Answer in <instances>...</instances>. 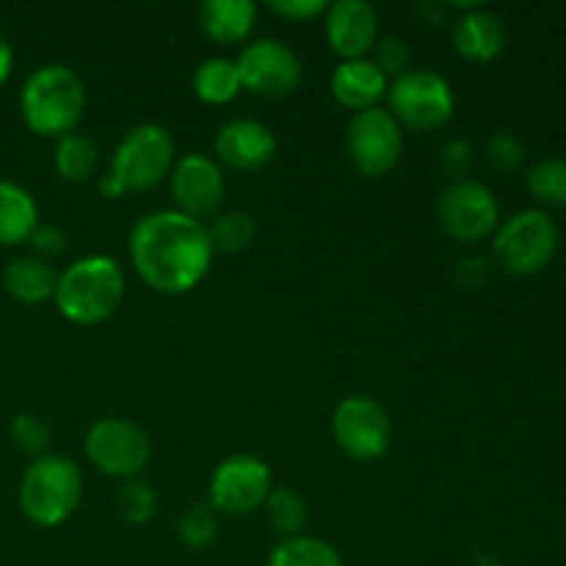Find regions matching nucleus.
<instances>
[{"instance_id": "nucleus-1", "label": "nucleus", "mask_w": 566, "mask_h": 566, "mask_svg": "<svg viewBox=\"0 0 566 566\" xmlns=\"http://www.w3.org/2000/svg\"><path fill=\"white\" fill-rule=\"evenodd\" d=\"M127 249L138 280L164 296H182L202 285L216 254L205 221L175 208L144 213L133 224Z\"/></svg>"}, {"instance_id": "nucleus-2", "label": "nucleus", "mask_w": 566, "mask_h": 566, "mask_svg": "<svg viewBox=\"0 0 566 566\" xmlns=\"http://www.w3.org/2000/svg\"><path fill=\"white\" fill-rule=\"evenodd\" d=\"M125 271L108 254H88L66 265L55 282L53 302L75 326H97L114 318L125 302Z\"/></svg>"}, {"instance_id": "nucleus-3", "label": "nucleus", "mask_w": 566, "mask_h": 566, "mask_svg": "<svg viewBox=\"0 0 566 566\" xmlns=\"http://www.w3.org/2000/svg\"><path fill=\"white\" fill-rule=\"evenodd\" d=\"M20 114L28 130L59 142V138L75 133L86 114V83L72 66H39L22 83Z\"/></svg>"}, {"instance_id": "nucleus-4", "label": "nucleus", "mask_w": 566, "mask_h": 566, "mask_svg": "<svg viewBox=\"0 0 566 566\" xmlns=\"http://www.w3.org/2000/svg\"><path fill=\"white\" fill-rule=\"evenodd\" d=\"M83 497L81 468L70 457H39L22 473L17 501L39 528H59L75 514Z\"/></svg>"}, {"instance_id": "nucleus-5", "label": "nucleus", "mask_w": 566, "mask_h": 566, "mask_svg": "<svg viewBox=\"0 0 566 566\" xmlns=\"http://www.w3.org/2000/svg\"><path fill=\"white\" fill-rule=\"evenodd\" d=\"M558 252V227L551 213L528 208L514 213L495 230L492 258L512 276H534L551 265Z\"/></svg>"}, {"instance_id": "nucleus-6", "label": "nucleus", "mask_w": 566, "mask_h": 566, "mask_svg": "<svg viewBox=\"0 0 566 566\" xmlns=\"http://www.w3.org/2000/svg\"><path fill=\"white\" fill-rule=\"evenodd\" d=\"M175 164L177 149L171 133L155 122H142L119 138L108 171L127 193H142L169 180Z\"/></svg>"}, {"instance_id": "nucleus-7", "label": "nucleus", "mask_w": 566, "mask_h": 566, "mask_svg": "<svg viewBox=\"0 0 566 566\" xmlns=\"http://www.w3.org/2000/svg\"><path fill=\"white\" fill-rule=\"evenodd\" d=\"M387 111L392 119L415 133H431L446 127L457 111L451 83L431 70H409L392 77L387 86Z\"/></svg>"}, {"instance_id": "nucleus-8", "label": "nucleus", "mask_w": 566, "mask_h": 566, "mask_svg": "<svg viewBox=\"0 0 566 566\" xmlns=\"http://www.w3.org/2000/svg\"><path fill=\"white\" fill-rule=\"evenodd\" d=\"M271 490H274V475L263 459L252 453H232L216 464L210 475L208 506L227 517H249L265 506Z\"/></svg>"}, {"instance_id": "nucleus-9", "label": "nucleus", "mask_w": 566, "mask_h": 566, "mask_svg": "<svg viewBox=\"0 0 566 566\" xmlns=\"http://www.w3.org/2000/svg\"><path fill=\"white\" fill-rule=\"evenodd\" d=\"M83 448L94 470L122 481L138 479L153 459V442L147 431L125 418L97 420L88 429Z\"/></svg>"}, {"instance_id": "nucleus-10", "label": "nucleus", "mask_w": 566, "mask_h": 566, "mask_svg": "<svg viewBox=\"0 0 566 566\" xmlns=\"http://www.w3.org/2000/svg\"><path fill=\"white\" fill-rule=\"evenodd\" d=\"M332 437L354 462H376L392 442V420L376 398L348 396L332 415Z\"/></svg>"}, {"instance_id": "nucleus-11", "label": "nucleus", "mask_w": 566, "mask_h": 566, "mask_svg": "<svg viewBox=\"0 0 566 566\" xmlns=\"http://www.w3.org/2000/svg\"><path fill=\"white\" fill-rule=\"evenodd\" d=\"M235 64L243 92H252L254 97H291L304 81L302 61L280 39H254L241 50Z\"/></svg>"}, {"instance_id": "nucleus-12", "label": "nucleus", "mask_w": 566, "mask_h": 566, "mask_svg": "<svg viewBox=\"0 0 566 566\" xmlns=\"http://www.w3.org/2000/svg\"><path fill=\"white\" fill-rule=\"evenodd\" d=\"M346 153L365 177H385L403 155V130L387 108H368L352 116L346 127Z\"/></svg>"}, {"instance_id": "nucleus-13", "label": "nucleus", "mask_w": 566, "mask_h": 566, "mask_svg": "<svg viewBox=\"0 0 566 566\" xmlns=\"http://www.w3.org/2000/svg\"><path fill=\"white\" fill-rule=\"evenodd\" d=\"M437 221L453 241H484L501 227V205L484 182L459 180L437 199Z\"/></svg>"}, {"instance_id": "nucleus-14", "label": "nucleus", "mask_w": 566, "mask_h": 566, "mask_svg": "<svg viewBox=\"0 0 566 566\" xmlns=\"http://www.w3.org/2000/svg\"><path fill=\"white\" fill-rule=\"evenodd\" d=\"M169 188L175 210L197 221L216 219L227 193L224 171H221L219 160L205 153H188L177 158L169 175Z\"/></svg>"}, {"instance_id": "nucleus-15", "label": "nucleus", "mask_w": 566, "mask_h": 566, "mask_svg": "<svg viewBox=\"0 0 566 566\" xmlns=\"http://www.w3.org/2000/svg\"><path fill=\"white\" fill-rule=\"evenodd\" d=\"M326 42L343 61L370 59L379 42V14L365 0H337L326 9Z\"/></svg>"}, {"instance_id": "nucleus-16", "label": "nucleus", "mask_w": 566, "mask_h": 566, "mask_svg": "<svg viewBox=\"0 0 566 566\" xmlns=\"http://www.w3.org/2000/svg\"><path fill=\"white\" fill-rule=\"evenodd\" d=\"M216 160L232 171H252L265 169L276 155V136L269 125L258 119H232L219 127L216 133Z\"/></svg>"}, {"instance_id": "nucleus-17", "label": "nucleus", "mask_w": 566, "mask_h": 566, "mask_svg": "<svg viewBox=\"0 0 566 566\" xmlns=\"http://www.w3.org/2000/svg\"><path fill=\"white\" fill-rule=\"evenodd\" d=\"M387 86H390V77L370 59L340 61L332 72V97L354 114L379 108L381 99L387 97Z\"/></svg>"}, {"instance_id": "nucleus-18", "label": "nucleus", "mask_w": 566, "mask_h": 566, "mask_svg": "<svg viewBox=\"0 0 566 566\" xmlns=\"http://www.w3.org/2000/svg\"><path fill=\"white\" fill-rule=\"evenodd\" d=\"M453 48L462 59L473 61V64H490L506 48L503 22L484 6L464 11L453 22Z\"/></svg>"}, {"instance_id": "nucleus-19", "label": "nucleus", "mask_w": 566, "mask_h": 566, "mask_svg": "<svg viewBox=\"0 0 566 566\" xmlns=\"http://www.w3.org/2000/svg\"><path fill=\"white\" fill-rule=\"evenodd\" d=\"M258 22V6L252 0H205L199 9V25L216 44H241L252 36Z\"/></svg>"}, {"instance_id": "nucleus-20", "label": "nucleus", "mask_w": 566, "mask_h": 566, "mask_svg": "<svg viewBox=\"0 0 566 566\" xmlns=\"http://www.w3.org/2000/svg\"><path fill=\"white\" fill-rule=\"evenodd\" d=\"M39 208L20 182L0 180V247H20L36 232Z\"/></svg>"}, {"instance_id": "nucleus-21", "label": "nucleus", "mask_w": 566, "mask_h": 566, "mask_svg": "<svg viewBox=\"0 0 566 566\" xmlns=\"http://www.w3.org/2000/svg\"><path fill=\"white\" fill-rule=\"evenodd\" d=\"M55 282H59V274L53 271V265L36 254L11 260L3 271L6 291L22 304H42L53 298Z\"/></svg>"}, {"instance_id": "nucleus-22", "label": "nucleus", "mask_w": 566, "mask_h": 566, "mask_svg": "<svg viewBox=\"0 0 566 566\" xmlns=\"http://www.w3.org/2000/svg\"><path fill=\"white\" fill-rule=\"evenodd\" d=\"M191 88L202 103L230 105L243 92L235 59H227V55H210V59H205L193 70Z\"/></svg>"}, {"instance_id": "nucleus-23", "label": "nucleus", "mask_w": 566, "mask_h": 566, "mask_svg": "<svg viewBox=\"0 0 566 566\" xmlns=\"http://www.w3.org/2000/svg\"><path fill=\"white\" fill-rule=\"evenodd\" d=\"M53 166L55 175L66 182H86L97 177L99 169V149L83 133H70V136L59 138L53 149Z\"/></svg>"}, {"instance_id": "nucleus-24", "label": "nucleus", "mask_w": 566, "mask_h": 566, "mask_svg": "<svg viewBox=\"0 0 566 566\" xmlns=\"http://www.w3.org/2000/svg\"><path fill=\"white\" fill-rule=\"evenodd\" d=\"M269 566H346L340 553L329 545V542L318 539V536H293V539H282L280 545L271 551Z\"/></svg>"}, {"instance_id": "nucleus-25", "label": "nucleus", "mask_w": 566, "mask_h": 566, "mask_svg": "<svg viewBox=\"0 0 566 566\" xmlns=\"http://www.w3.org/2000/svg\"><path fill=\"white\" fill-rule=\"evenodd\" d=\"M263 512L271 531L280 536V542L304 534V525H307V503H304L302 495L287 490V486H274L271 490Z\"/></svg>"}, {"instance_id": "nucleus-26", "label": "nucleus", "mask_w": 566, "mask_h": 566, "mask_svg": "<svg viewBox=\"0 0 566 566\" xmlns=\"http://www.w3.org/2000/svg\"><path fill=\"white\" fill-rule=\"evenodd\" d=\"M208 235L210 243H213V252L238 254L252 247L254 235H258V224H254V216L247 213V210H230V213L216 216L213 224L208 227Z\"/></svg>"}, {"instance_id": "nucleus-27", "label": "nucleus", "mask_w": 566, "mask_h": 566, "mask_svg": "<svg viewBox=\"0 0 566 566\" xmlns=\"http://www.w3.org/2000/svg\"><path fill=\"white\" fill-rule=\"evenodd\" d=\"M528 191L545 208H566V158H542L528 169Z\"/></svg>"}, {"instance_id": "nucleus-28", "label": "nucleus", "mask_w": 566, "mask_h": 566, "mask_svg": "<svg viewBox=\"0 0 566 566\" xmlns=\"http://www.w3.org/2000/svg\"><path fill=\"white\" fill-rule=\"evenodd\" d=\"M177 536L188 551H205L219 536V514L208 506V503H197L188 509L177 525Z\"/></svg>"}, {"instance_id": "nucleus-29", "label": "nucleus", "mask_w": 566, "mask_h": 566, "mask_svg": "<svg viewBox=\"0 0 566 566\" xmlns=\"http://www.w3.org/2000/svg\"><path fill=\"white\" fill-rule=\"evenodd\" d=\"M116 506L119 514L130 525H144L155 517L158 512V495H155L153 486L142 479H130L119 486L116 492Z\"/></svg>"}, {"instance_id": "nucleus-30", "label": "nucleus", "mask_w": 566, "mask_h": 566, "mask_svg": "<svg viewBox=\"0 0 566 566\" xmlns=\"http://www.w3.org/2000/svg\"><path fill=\"white\" fill-rule=\"evenodd\" d=\"M11 442H14V448L20 453H25V457H48V448H50V440H53V434H50V426L44 423L39 415L33 412H22L17 415L14 420H11Z\"/></svg>"}, {"instance_id": "nucleus-31", "label": "nucleus", "mask_w": 566, "mask_h": 566, "mask_svg": "<svg viewBox=\"0 0 566 566\" xmlns=\"http://www.w3.org/2000/svg\"><path fill=\"white\" fill-rule=\"evenodd\" d=\"M486 158L503 175H514L525 164V144L514 133H495L486 144Z\"/></svg>"}, {"instance_id": "nucleus-32", "label": "nucleus", "mask_w": 566, "mask_h": 566, "mask_svg": "<svg viewBox=\"0 0 566 566\" xmlns=\"http://www.w3.org/2000/svg\"><path fill=\"white\" fill-rule=\"evenodd\" d=\"M370 61H374L387 77H398L403 75V72H409V64H412V50H409L407 39L385 36L376 42L374 53H370Z\"/></svg>"}, {"instance_id": "nucleus-33", "label": "nucleus", "mask_w": 566, "mask_h": 566, "mask_svg": "<svg viewBox=\"0 0 566 566\" xmlns=\"http://www.w3.org/2000/svg\"><path fill=\"white\" fill-rule=\"evenodd\" d=\"M475 164V149L470 147L464 138H453L446 149H442V166H446L448 175L453 177V182L468 180V175L473 171Z\"/></svg>"}, {"instance_id": "nucleus-34", "label": "nucleus", "mask_w": 566, "mask_h": 566, "mask_svg": "<svg viewBox=\"0 0 566 566\" xmlns=\"http://www.w3.org/2000/svg\"><path fill=\"white\" fill-rule=\"evenodd\" d=\"M269 9L274 11L276 17H282V20L310 22L324 17L329 3H324V0H271Z\"/></svg>"}, {"instance_id": "nucleus-35", "label": "nucleus", "mask_w": 566, "mask_h": 566, "mask_svg": "<svg viewBox=\"0 0 566 566\" xmlns=\"http://www.w3.org/2000/svg\"><path fill=\"white\" fill-rule=\"evenodd\" d=\"M28 243L33 247L36 258H59V254L66 252V232L59 224H39Z\"/></svg>"}, {"instance_id": "nucleus-36", "label": "nucleus", "mask_w": 566, "mask_h": 566, "mask_svg": "<svg viewBox=\"0 0 566 566\" xmlns=\"http://www.w3.org/2000/svg\"><path fill=\"white\" fill-rule=\"evenodd\" d=\"M492 271V260L486 258H464L457 263V280L462 282L464 287H481L486 280H490Z\"/></svg>"}, {"instance_id": "nucleus-37", "label": "nucleus", "mask_w": 566, "mask_h": 566, "mask_svg": "<svg viewBox=\"0 0 566 566\" xmlns=\"http://www.w3.org/2000/svg\"><path fill=\"white\" fill-rule=\"evenodd\" d=\"M97 191H99V197L111 199V202H116V199H122L127 193L125 188H122V182L116 180L111 171H105V175H97Z\"/></svg>"}, {"instance_id": "nucleus-38", "label": "nucleus", "mask_w": 566, "mask_h": 566, "mask_svg": "<svg viewBox=\"0 0 566 566\" xmlns=\"http://www.w3.org/2000/svg\"><path fill=\"white\" fill-rule=\"evenodd\" d=\"M415 11H418V17H420V20H423V25H437V22L446 20L448 6L429 0V3H420Z\"/></svg>"}, {"instance_id": "nucleus-39", "label": "nucleus", "mask_w": 566, "mask_h": 566, "mask_svg": "<svg viewBox=\"0 0 566 566\" xmlns=\"http://www.w3.org/2000/svg\"><path fill=\"white\" fill-rule=\"evenodd\" d=\"M11 70H14V50H11V44L0 36V86L9 81Z\"/></svg>"}]
</instances>
